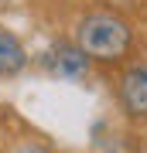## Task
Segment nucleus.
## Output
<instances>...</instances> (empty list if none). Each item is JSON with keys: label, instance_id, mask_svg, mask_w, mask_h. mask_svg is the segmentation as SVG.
Segmentation results:
<instances>
[{"label": "nucleus", "instance_id": "2", "mask_svg": "<svg viewBox=\"0 0 147 153\" xmlns=\"http://www.w3.org/2000/svg\"><path fill=\"white\" fill-rule=\"evenodd\" d=\"M116 102L130 123H147V58L123 68L116 82Z\"/></svg>", "mask_w": 147, "mask_h": 153}, {"label": "nucleus", "instance_id": "4", "mask_svg": "<svg viewBox=\"0 0 147 153\" xmlns=\"http://www.w3.org/2000/svg\"><path fill=\"white\" fill-rule=\"evenodd\" d=\"M24 68H27V51L21 38L0 24V78H17Z\"/></svg>", "mask_w": 147, "mask_h": 153}, {"label": "nucleus", "instance_id": "3", "mask_svg": "<svg viewBox=\"0 0 147 153\" xmlns=\"http://www.w3.org/2000/svg\"><path fill=\"white\" fill-rule=\"evenodd\" d=\"M44 65H48L51 75L69 78V82H79V78L89 75L93 58H89L75 41H58V44H51V51L44 55Z\"/></svg>", "mask_w": 147, "mask_h": 153}, {"label": "nucleus", "instance_id": "1", "mask_svg": "<svg viewBox=\"0 0 147 153\" xmlns=\"http://www.w3.org/2000/svg\"><path fill=\"white\" fill-rule=\"evenodd\" d=\"M72 41H75L93 61L113 65V61H123L127 55H130V48H133V27H130L127 17L113 14V10H93V14L79 17Z\"/></svg>", "mask_w": 147, "mask_h": 153}]
</instances>
